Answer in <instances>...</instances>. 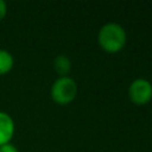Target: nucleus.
Segmentation results:
<instances>
[{
	"instance_id": "obj_1",
	"label": "nucleus",
	"mask_w": 152,
	"mask_h": 152,
	"mask_svg": "<svg viewBox=\"0 0 152 152\" xmlns=\"http://www.w3.org/2000/svg\"><path fill=\"white\" fill-rule=\"evenodd\" d=\"M127 42V33L118 23L109 21L102 25L97 33V43L100 48L108 53H116L121 51Z\"/></svg>"
},
{
	"instance_id": "obj_8",
	"label": "nucleus",
	"mask_w": 152,
	"mask_h": 152,
	"mask_svg": "<svg viewBox=\"0 0 152 152\" xmlns=\"http://www.w3.org/2000/svg\"><path fill=\"white\" fill-rule=\"evenodd\" d=\"M6 14H7V4L0 0V21L6 17Z\"/></svg>"
},
{
	"instance_id": "obj_2",
	"label": "nucleus",
	"mask_w": 152,
	"mask_h": 152,
	"mask_svg": "<svg viewBox=\"0 0 152 152\" xmlns=\"http://www.w3.org/2000/svg\"><path fill=\"white\" fill-rule=\"evenodd\" d=\"M77 83L70 76H62L55 80L51 86L50 95L53 102L61 106L71 103L77 96Z\"/></svg>"
},
{
	"instance_id": "obj_7",
	"label": "nucleus",
	"mask_w": 152,
	"mask_h": 152,
	"mask_svg": "<svg viewBox=\"0 0 152 152\" xmlns=\"http://www.w3.org/2000/svg\"><path fill=\"white\" fill-rule=\"evenodd\" d=\"M0 152H19V150L13 144L8 142V144H5V145L0 146Z\"/></svg>"
},
{
	"instance_id": "obj_5",
	"label": "nucleus",
	"mask_w": 152,
	"mask_h": 152,
	"mask_svg": "<svg viewBox=\"0 0 152 152\" xmlns=\"http://www.w3.org/2000/svg\"><path fill=\"white\" fill-rule=\"evenodd\" d=\"M53 69L59 75V77L62 76H68L70 70H71V61L66 55H58L55 57L53 59Z\"/></svg>"
},
{
	"instance_id": "obj_3",
	"label": "nucleus",
	"mask_w": 152,
	"mask_h": 152,
	"mask_svg": "<svg viewBox=\"0 0 152 152\" xmlns=\"http://www.w3.org/2000/svg\"><path fill=\"white\" fill-rule=\"evenodd\" d=\"M128 99L135 106H144L152 100V83L146 78H135L128 86Z\"/></svg>"
},
{
	"instance_id": "obj_6",
	"label": "nucleus",
	"mask_w": 152,
	"mask_h": 152,
	"mask_svg": "<svg viewBox=\"0 0 152 152\" xmlns=\"http://www.w3.org/2000/svg\"><path fill=\"white\" fill-rule=\"evenodd\" d=\"M14 66V57L13 55L5 50L0 49V76L8 74Z\"/></svg>"
},
{
	"instance_id": "obj_4",
	"label": "nucleus",
	"mask_w": 152,
	"mask_h": 152,
	"mask_svg": "<svg viewBox=\"0 0 152 152\" xmlns=\"http://www.w3.org/2000/svg\"><path fill=\"white\" fill-rule=\"evenodd\" d=\"M14 132L15 124L13 118L8 113L0 110V146L11 142L14 137Z\"/></svg>"
}]
</instances>
